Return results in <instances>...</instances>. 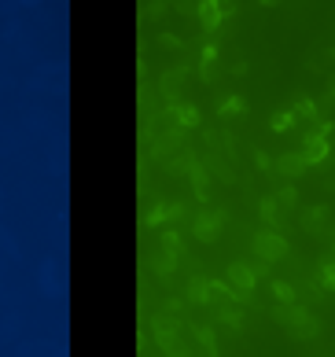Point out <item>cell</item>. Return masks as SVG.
Here are the masks:
<instances>
[{"instance_id": "cell-1", "label": "cell", "mask_w": 335, "mask_h": 357, "mask_svg": "<svg viewBox=\"0 0 335 357\" xmlns=\"http://www.w3.org/2000/svg\"><path fill=\"white\" fill-rule=\"evenodd\" d=\"M185 328L188 324H181L177 317H166V313H159V317H151V332H155V343L159 350L166 357H188L192 346L185 339Z\"/></svg>"}, {"instance_id": "cell-2", "label": "cell", "mask_w": 335, "mask_h": 357, "mask_svg": "<svg viewBox=\"0 0 335 357\" xmlns=\"http://www.w3.org/2000/svg\"><path fill=\"white\" fill-rule=\"evenodd\" d=\"M251 247H254V254L262 258V262H280V258H287V240H284V232H273V229H258L254 232V240H251Z\"/></svg>"}, {"instance_id": "cell-3", "label": "cell", "mask_w": 335, "mask_h": 357, "mask_svg": "<svg viewBox=\"0 0 335 357\" xmlns=\"http://www.w3.org/2000/svg\"><path fill=\"white\" fill-rule=\"evenodd\" d=\"M221 225H225V214H221V210L203 207V214H196V225H192V232H196V240L214 243V240H218V232H221Z\"/></svg>"}, {"instance_id": "cell-4", "label": "cell", "mask_w": 335, "mask_h": 357, "mask_svg": "<svg viewBox=\"0 0 335 357\" xmlns=\"http://www.w3.org/2000/svg\"><path fill=\"white\" fill-rule=\"evenodd\" d=\"M225 284L232 291H240V295H251L258 280H254L251 269H247V262H229V269H225Z\"/></svg>"}, {"instance_id": "cell-5", "label": "cell", "mask_w": 335, "mask_h": 357, "mask_svg": "<svg viewBox=\"0 0 335 357\" xmlns=\"http://www.w3.org/2000/svg\"><path fill=\"white\" fill-rule=\"evenodd\" d=\"M159 96L170 100V103H181V96H185V67H174V70L162 74L159 78Z\"/></svg>"}, {"instance_id": "cell-6", "label": "cell", "mask_w": 335, "mask_h": 357, "mask_svg": "<svg viewBox=\"0 0 335 357\" xmlns=\"http://www.w3.org/2000/svg\"><path fill=\"white\" fill-rule=\"evenodd\" d=\"M302 155H306V162L309 166H324L328 162V155H332V144L324 136H317V133H306V140H302Z\"/></svg>"}, {"instance_id": "cell-7", "label": "cell", "mask_w": 335, "mask_h": 357, "mask_svg": "<svg viewBox=\"0 0 335 357\" xmlns=\"http://www.w3.org/2000/svg\"><path fill=\"white\" fill-rule=\"evenodd\" d=\"M309 170V162L302 151H284V155H276V173L280 177H302V173Z\"/></svg>"}, {"instance_id": "cell-8", "label": "cell", "mask_w": 335, "mask_h": 357, "mask_svg": "<svg viewBox=\"0 0 335 357\" xmlns=\"http://www.w3.org/2000/svg\"><path fill=\"white\" fill-rule=\"evenodd\" d=\"M328 207H306L302 210V218H298V225H302V232H309V236H321L324 229H328Z\"/></svg>"}, {"instance_id": "cell-9", "label": "cell", "mask_w": 335, "mask_h": 357, "mask_svg": "<svg viewBox=\"0 0 335 357\" xmlns=\"http://www.w3.org/2000/svg\"><path fill=\"white\" fill-rule=\"evenodd\" d=\"M181 136H185V129H177V125L166 129V133H162V140L151 147V159H155V162H170V151L181 147Z\"/></svg>"}, {"instance_id": "cell-10", "label": "cell", "mask_w": 335, "mask_h": 357, "mask_svg": "<svg viewBox=\"0 0 335 357\" xmlns=\"http://www.w3.org/2000/svg\"><path fill=\"white\" fill-rule=\"evenodd\" d=\"M148 265L155 269V280L162 287H170L174 284V273H177V258H170V254H151L148 258Z\"/></svg>"}, {"instance_id": "cell-11", "label": "cell", "mask_w": 335, "mask_h": 357, "mask_svg": "<svg viewBox=\"0 0 335 357\" xmlns=\"http://www.w3.org/2000/svg\"><path fill=\"white\" fill-rule=\"evenodd\" d=\"M306 313H309V309L302 306V302H295V306H280V302H276V306H273V320L280 324V328H287V332H291L302 317H306Z\"/></svg>"}, {"instance_id": "cell-12", "label": "cell", "mask_w": 335, "mask_h": 357, "mask_svg": "<svg viewBox=\"0 0 335 357\" xmlns=\"http://www.w3.org/2000/svg\"><path fill=\"white\" fill-rule=\"evenodd\" d=\"M280 214H284V210L276 207V199H262V203H258V218H262L273 232H284V218H280Z\"/></svg>"}, {"instance_id": "cell-13", "label": "cell", "mask_w": 335, "mask_h": 357, "mask_svg": "<svg viewBox=\"0 0 335 357\" xmlns=\"http://www.w3.org/2000/svg\"><path fill=\"white\" fill-rule=\"evenodd\" d=\"M170 114H174V122L181 129H196L199 125V111L192 103H174V107H170Z\"/></svg>"}, {"instance_id": "cell-14", "label": "cell", "mask_w": 335, "mask_h": 357, "mask_svg": "<svg viewBox=\"0 0 335 357\" xmlns=\"http://www.w3.org/2000/svg\"><path fill=\"white\" fill-rule=\"evenodd\" d=\"M317 335H321V320L313 317V313H306V317L291 328V339H302V343H306V339H317Z\"/></svg>"}, {"instance_id": "cell-15", "label": "cell", "mask_w": 335, "mask_h": 357, "mask_svg": "<svg viewBox=\"0 0 335 357\" xmlns=\"http://www.w3.org/2000/svg\"><path fill=\"white\" fill-rule=\"evenodd\" d=\"M188 302H192V306H207V302H210V280L192 276L188 280Z\"/></svg>"}, {"instance_id": "cell-16", "label": "cell", "mask_w": 335, "mask_h": 357, "mask_svg": "<svg viewBox=\"0 0 335 357\" xmlns=\"http://www.w3.org/2000/svg\"><path fill=\"white\" fill-rule=\"evenodd\" d=\"M221 4H218V0H203V4H199V23L203 26H207V30H218V23H221Z\"/></svg>"}, {"instance_id": "cell-17", "label": "cell", "mask_w": 335, "mask_h": 357, "mask_svg": "<svg viewBox=\"0 0 335 357\" xmlns=\"http://www.w3.org/2000/svg\"><path fill=\"white\" fill-rule=\"evenodd\" d=\"M317 284H321L324 291H335V254H328V258L317 265Z\"/></svg>"}, {"instance_id": "cell-18", "label": "cell", "mask_w": 335, "mask_h": 357, "mask_svg": "<svg viewBox=\"0 0 335 357\" xmlns=\"http://www.w3.org/2000/svg\"><path fill=\"white\" fill-rule=\"evenodd\" d=\"M291 114H295L298 118V122H317V118H321V111H317V103H313V100H306V96H302V100L295 103V107H291Z\"/></svg>"}, {"instance_id": "cell-19", "label": "cell", "mask_w": 335, "mask_h": 357, "mask_svg": "<svg viewBox=\"0 0 335 357\" xmlns=\"http://www.w3.org/2000/svg\"><path fill=\"white\" fill-rule=\"evenodd\" d=\"M188 332H192V339L207 350V357H214V332L207 328V324H188Z\"/></svg>"}, {"instance_id": "cell-20", "label": "cell", "mask_w": 335, "mask_h": 357, "mask_svg": "<svg viewBox=\"0 0 335 357\" xmlns=\"http://www.w3.org/2000/svg\"><path fill=\"white\" fill-rule=\"evenodd\" d=\"M218 317H221L225 324H232V328H236V332H240V328H243V309H240V306H236V302H232V306H229V302H221V306H218Z\"/></svg>"}, {"instance_id": "cell-21", "label": "cell", "mask_w": 335, "mask_h": 357, "mask_svg": "<svg viewBox=\"0 0 335 357\" xmlns=\"http://www.w3.org/2000/svg\"><path fill=\"white\" fill-rule=\"evenodd\" d=\"M273 295H276V302H280V306H295V302H298L295 287H291L287 280H273Z\"/></svg>"}, {"instance_id": "cell-22", "label": "cell", "mask_w": 335, "mask_h": 357, "mask_svg": "<svg viewBox=\"0 0 335 357\" xmlns=\"http://www.w3.org/2000/svg\"><path fill=\"white\" fill-rule=\"evenodd\" d=\"M269 125H273V133H291V129L298 125V118L291 111H276L273 118H269Z\"/></svg>"}, {"instance_id": "cell-23", "label": "cell", "mask_w": 335, "mask_h": 357, "mask_svg": "<svg viewBox=\"0 0 335 357\" xmlns=\"http://www.w3.org/2000/svg\"><path fill=\"white\" fill-rule=\"evenodd\" d=\"M273 199H276V207H280V210H295V207H298V192L291 188V185H280Z\"/></svg>"}, {"instance_id": "cell-24", "label": "cell", "mask_w": 335, "mask_h": 357, "mask_svg": "<svg viewBox=\"0 0 335 357\" xmlns=\"http://www.w3.org/2000/svg\"><path fill=\"white\" fill-rule=\"evenodd\" d=\"M159 243H162V251H166L170 258H177L181 251H185V243H181V236H177L174 229H166V232H162V236H159Z\"/></svg>"}, {"instance_id": "cell-25", "label": "cell", "mask_w": 335, "mask_h": 357, "mask_svg": "<svg viewBox=\"0 0 335 357\" xmlns=\"http://www.w3.org/2000/svg\"><path fill=\"white\" fill-rule=\"evenodd\" d=\"M207 185H210L207 170H199V162H196V166H192V188H196L199 199H207Z\"/></svg>"}, {"instance_id": "cell-26", "label": "cell", "mask_w": 335, "mask_h": 357, "mask_svg": "<svg viewBox=\"0 0 335 357\" xmlns=\"http://www.w3.org/2000/svg\"><path fill=\"white\" fill-rule=\"evenodd\" d=\"M243 107H247V103H243V96H229V100H221V103H218V114H221V118H229V114H240Z\"/></svg>"}, {"instance_id": "cell-27", "label": "cell", "mask_w": 335, "mask_h": 357, "mask_svg": "<svg viewBox=\"0 0 335 357\" xmlns=\"http://www.w3.org/2000/svg\"><path fill=\"white\" fill-rule=\"evenodd\" d=\"M181 309H185V302H181L177 295H166V298H162V313H166V317H181Z\"/></svg>"}, {"instance_id": "cell-28", "label": "cell", "mask_w": 335, "mask_h": 357, "mask_svg": "<svg viewBox=\"0 0 335 357\" xmlns=\"http://www.w3.org/2000/svg\"><path fill=\"white\" fill-rule=\"evenodd\" d=\"M247 269L254 273V280H265L269 276V262H262V258H254V262H247Z\"/></svg>"}, {"instance_id": "cell-29", "label": "cell", "mask_w": 335, "mask_h": 357, "mask_svg": "<svg viewBox=\"0 0 335 357\" xmlns=\"http://www.w3.org/2000/svg\"><path fill=\"white\" fill-rule=\"evenodd\" d=\"M166 15V4H144V19H162Z\"/></svg>"}, {"instance_id": "cell-30", "label": "cell", "mask_w": 335, "mask_h": 357, "mask_svg": "<svg viewBox=\"0 0 335 357\" xmlns=\"http://www.w3.org/2000/svg\"><path fill=\"white\" fill-rule=\"evenodd\" d=\"M181 214H185V203H166V218L170 221H177Z\"/></svg>"}, {"instance_id": "cell-31", "label": "cell", "mask_w": 335, "mask_h": 357, "mask_svg": "<svg viewBox=\"0 0 335 357\" xmlns=\"http://www.w3.org/2000/svg\"><path fill=\"white\" fill-rule=\"evenodd\" d=\"M159 45H162V48H181V37H174V34H162V37H159Z\"/></svg>"}, {"instance_id": "cell-32", "label": "cell", "mask_w": 335, "mask_h": 357, "mask_svg": "<svg viewBox=\"0 0 335 357\" xmlns=\"http://www.w3.org/2000/svg\"><path fill=\"white\" fill-rule=\"evenodd\" d=\"M162 218H166V207H155V210L148 214V225H159Z\"/></svg>"}, {"instance_id": "cell-33", "label": "cell", "mask_w": 335, "mask_h": 357, "mask_svg": "<svg viewBox=\"0 0 335 357\" xmlns=\"http://www.w3.org/2000/svg\"><path fill=\"white\" fill-rule=\"evenodd\" d=\"M324 188H328V192H335V170L328 173V177H324Z\"/></svg>"}, {"instance_id": "cell-34", "label": "cell", "mask_w": 335, "mask_h": 357, "mask_svg": "<svg viewBox=\"0 0 335 357\" xmlns=\"http://www.w3.org/2000/svg\"><path fill=\"white\" fill-rule=\"evenodd\" d=\"M328 96H332V103H335V74H328Z\"/></svg>"}, {"instance_id": "cell-35", "label": "cell", "mask_w": 335, "mask_h": 357, "mask_svg": "<svg viewBox=\"0 0 335 357\" xmlns=\"http://www.w3.org/2000/svg\"><path fill=\"white\" fill-rule=\"evenodd\" d=\"M332 254H335V251H332Z\"/></svg>"}]
</instances>
